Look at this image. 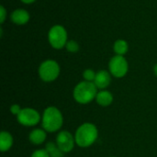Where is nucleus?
Segmentation results:
<instances>
[{
    "mask_svg": "<svg viewBox=\"0 0 157 157\" xmlns=\"http://www.w3.org/2000/svg\"><path fill=\"white\" fill-rule=\"evenodd\" d=\"M110 157H116V156H110Z\"/></svg>",
    "mask_w": 157,
    "mask_h": 157,
    "instance_id": "23",
    "label": "nucleus"
},
{
    "mask_svg": "<svg viewBox=\"0 0 157 157\" xmlns=\"http://www.w3.org/2000/svg\"><path fill=\"white\" fill-rule=\"evenodd\" d=\"M97 73L92 70V69H86L83 73V77L85 79V81H88V82H94L95 77H96Z\"/></svg>",
    "mask_w": 157,
    "mask_h": 157,
    "instance_id": "17",
    "label": "nucleus"
},
{
    "mask_svg": "<svg viewBox=\"0 0 157 157\" xmlns=\"http://www.w3.org/2000/svg\"><path fill=\"white\" fill-rule=\"evenodd\" d=\"M129 70V63L124 56L115 55L109 63V71L116 78L124 77Z\"/></svg>",
    "mask_w": 157,
    "mask_h": 157,
    "instance_id": "6",
    "label": "nucleus"
},
{
    "mask_svg": "<svg viewBox=\"0 0 157 157\" xmlns=\"http://www.w3.org/2000/svg\"><path fill=\"white\" fill-rule=\"evenodd\" d=\"M98 137V131L93 123L86 122L80 125L75 134V144L82 148H86L94 144Z\"/></svg>",
    "mask_w": 157,
    "mask_h": 157,
    "instance_id": "2",
    "label": "nucleus"
},
{
    "mask_svg": "<svg viewBox=\"0 0 157 157\" xmlns=\"http://www.w3.org/2000/svg\"><path fill=\"white\" fill-rule=\"evenodd\" d=\"M17 119L19 124L26 127L36 126L41 121V117L40 113L36 109L31 108L22 109L19 114L17 116Z\"/></svg>",
    "mask_w": 157,
    "mask_h": 157,
    "instance_id": "7",
    "label": "nucleus"
},
{
    "mask_svg": "<svg viewBox=\"0 0 157 157\" xmlns=\"http://www.w3.org/2000/svg\"><path fill=\"white\" fill-rule=\"evenodd\" d=\"M31 157H50L48 155V153L46 152L45 149H39L36 150L35 152H33V154L31 155Z\"/></svg>",
    "mask_w": 157,
    "mask_h": 157,
    "instance_id": "18",
    "label": "nucleus"
},
{
    "mask_svg": "<svg viewBox=\"0 0 157 157\" xmlns=\"http://www.w3.org/2000/svg\"><path fill=\"white\" fill-rule=\"evenodd\" d=\"M98 92V87L96 86L94 82L84 80L82 82H79L75 86L73 96L77 103L86 105L96 99Z\"/></svg>",
    "mask_w": 157,
    "mask_h": 157,
    "instance_id": "3",
    "label": "nucleus"
},
{
    "mask_svg": "<svg viewBox=\"0 0 157 157\" xmlns=\"http://www.w3.org/2000/svg\"><path fill=\"white\" fill-rule=\"evenodd\" d=\"M47 137V132L44 129H34L29 135V140L35 145L41 144L45 142Z\"/></svg>",
    "mask_w": 157,
    "mask_h": 157,
    "instance_id": "11",
    "label": "nucleus"
},
{
    "mask_svg": "<svg viewBox=\"0 0 157 157\" xmlns=\"http://www.w3.org/2000/svg\"><path fill=\"white\" fill-rule=\"evenodd\" d=\"M96 101L101 107H108L113 102V95L106 89L100 90L97 94Z\"/></svg>",
    "mask_w": 157,
    "mask_h": 157,
    "instance_id": "12",
    "label": "nucleus"
},
{
    "mask_svg": "<svg viewBox=\"0 0 157 157\" xmlns=\"http://www.w3.org/2000/svg\"><path fill=\"white\" fill-rule=\"evenodd\" d=\"M79 44L77 41L75 40H68L66 45H65V49L68 52H71V53H76L78 51H79Z\"/></svg>",
    "mask_w": 157,
    "mask_h": 157,
    "instance_id": "16",
    "label": "nucleus"
},
{
    "mask_svg": "<svg viewBox=\"0 0 157 157\" xmlns=\"http://www.w3.org/2000/svg\"><path fill=\"white\" fill-rule=\"evenodd\" d=\"M63 124V117L59 109L53 106L46 108L41 116V125L47 132H58Z\"/></svg>",
    "mask_w": 157,
    "mask_h": 157,
    "instance_id": "1",
    "label": "nucleus"
},
{
    "mask_svg": "<svg viewBox=\"0 0 157 157\" xmlns=\"http://www.w3.org/2000/svg\"><path fill=\"white\" fill-rule=\"evenodd\" d=\"M111 83V74L107 70H100L97 72L94 84L98 87V89L104 90L106 89Z\"/></svg>",
    "mask_w": 157,
    "mask_h": 157,
    "instance_id": "9",
    "label": "nucleus"
},
{
    "mask_svg": "<svg viewBox=\"0 0 157 157\" xmlns=\"http://www.w3.org/2000/svg\"><path fill=\"white\" fill-rule=\"evenodd\" d=\"M60 65L54 60H46L39 67V75L43 82H52L60 75Z\"/></svg>",
    "mask_w": 157,
    "mask_h": 157,
    "instance_id": "5",
    "label": "nucleus"
},
{
    "mask_svg": "<svg viewBox=\"0 0 157 157\" xmlns=\"http://www.w3.org/2000/svg\"><path fill=\"white\" fill-rule=\"evenodd\" d=\"M21 108H20V106L19 105H17V104H13L12 106H11V108H10V111H11V113L13 114V115H16V116H17L18 114H19V112L21 111Z\"/></svg>",
    "mask_w": 157,
    "mask_h": 157,
    "instance_id": "19",
    "label": "nucleus"
},
{
    "mask_svg": "<svg viewBox=\"0 0 157 157\" xmlns=\"http://www.w3.org/2000/svg\"><path fill=\"white\" fill-rule=\"evenodd\" d=\"M6 18V10L4 7V6H0V22L3 24Z\"/></svg>",
    "mask_w": 157,
    "mask_h": 157,
    "instance_id": "20",
    "label": "nucleus"
},
{
    "mask_svg": "<svg viewBox=\"0 0 157 157\" xmlns=\"http://www.w3.org/2000/svg\"><path fill=\"white\" fill-rule=\"evenodd\" d=\"M55 143L64 154L70 153L76 144L75 136L67 131H61L56 136Z\"/></svg>",
    "mask_w": 157,
    "mask_h": 157,
    "instance_id": "8",
    "label": "nucleus"
},
{
    "mask_svg": "<svg viewBox=\"0 0 157 157\" xmlns=\"http://www.w3.org/2000/svg\"><path fill=\"white\" fill-rule=\"evenodd\" d=\"M13 145V137L8 132H1L0 133V150L2 153L7 152Z\"/></svg>",
    "mask_w": 157,
    "mask_h": 157,
    "instance_id": "13",
    "label": "nucleus"
},
{
    "mask_svg": "<svg viewBox=\"0 0 157 157\" xmlns=\"http://www.w3.org/2000/svg\"><path fill=\"white\" fill-rule=\"evenodd\" d=\"M22 3H24V4H27V5H29V4H32V3H34L36 0H20Z\"/></svg>",
    "mask_w": 157,
    "mask_h": 157,
    "instance_id": "21",
    "label": "nucleus"
},
{
    "mask_svg": "<svg viewBox=\"0 0 157 157\" xmlns=\"http://www.w3.org/2000/svg\"><path fill=\"white\" fill-rule=\"evenodd\" d=\"M45 150L50 157H63L64 153L57 146L56 143L49 142L45 145Z\"/></svg>",
    "mask_w": 157,
    "mask_h": 157,
    "instance_id": "15",
    "label": "nucleus"
},
{
    "mask_svg": "<svg viewBox=\"0 0 157 157\" xmlns=\"http://www.w3.org/2000/svg\"><path fill=\"white\" fill-rule=\"evenodd\" d=\"M29 13L23 8L15 9L10 14V19L16 25H25L29 21Z\"/></svg>",
    "mask_w": 157,
    "mask_h": 157,
    "instance_id": "10",
    "label": "nucleus"
},
{
    "mask_svg": "<svg viewBox=\"0 0 157 157\" xmlns=\"http://www.w3.org/2000/svg\"><path fill=\"white\" fill-rule=\"evenodd\" d=\"M154 73H155V76L157 77V63L154 66Z\"/></svg>",
    "mask_w": 157,
    "mask_h": 157,
    "instance_id": "22",
    "label": "nucleus"
},
{
    "mask_svg": "<svg viewBox=\"0 0 157 157\" xmlns=\"http://www.w3.org/2000/svg\"><path fill=\"white\" fill-rule=\"evenodd\" d=\"M113 50L116 55H121V56H124L128 51H129V44L125 40H117L114 42L113 45Z\"/></svg>",
    "mask_w": 157,
    "mask_h": 157,
    "instance_id": "14",
    "label": "nucleus"
},
{
    "mask_svg": "<svg viewBox=\"0 0 157 157\" xmlns=\"http://www.w3.org/2000/svg\"><path fill=\"white\" fill-rule=\"evenodd\" d=\"M48 41L55 50H61L65 47L68 41V34L66 29L62 25L52 26L48 32Z\"/></svg>",
    "mask_w": 157,
    "mask_h": 157,
    "instance_id": "4",
    "label": "nucleus"
}]
</instances>
